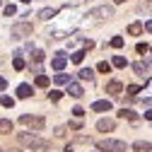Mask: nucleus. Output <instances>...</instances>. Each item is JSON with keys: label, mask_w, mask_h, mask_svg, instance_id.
<instances>
[{"label": "nucleus", "mask_w": 152, "mask_h": 152, "mask_svg": "<svg viewBox=\"0 0 152 152\" xmlns=\"http://www.w3.org/2000/svg\"><path fill=\"white\" fill-rule=\"evenodd\" d=\"M17 140H20L24 147H31L34 152H46L48 150V140L39 138L36 133H17Z\"/></svg>", "instance_id": "1"}, {"label": "nucleus", "mask_w": 152, "mask_h": 152, "mask_svg": "<svg viewBox=\"0 0 152 152\" xmlns=\"http://www.w3.org/2000/svg\"><path fill=\"white\" fill-rule=\"evenodd\" d=\"M97 147H99L102 152H126V150H128V145H126L123 140H113V138L99 140V142H97Z\"/></svg>", "instance_id": "2"}, {"label": "nucleus", "mask_w": 152, "mask_h": 152, "mask_svg": "<svg viewBox=\"0 0 152 152\" xmlns=\"http://www.w3.org/2000/svg\"><path fill=\"white\" fill-rule=\"evenodd\" d=\"M20 123L27 126V128H34V130H41V128L46 126V121H44L41 116H31V113H22V116H20Z\"/></svg>", "instance_id": "3"}, {"label": "nucleus", "mask_w": 152, "mask_h": 152, "mask_svg": "<svg viewBox=\"0 0 152 152\" xmlns=\"http://www.w3.org/2000/svg\"><path fill=\"white\" fill-rule=\"evenodd\" d=\"M31 31H34V27H31L29 22H17V24H12V29H10V34L15 36V39H24V36H31Z\"/></svg>", "instance_id": "4"}, {"label": "nucleus", "mask_w": 152, "mask_h": 152, "mask_svg": "<svg viewBox=\"0 0 152 152\" xmlns=\"http://www.w3.org/2000/svg\"><path fill=\"white\" fill-rule=\"evenodd\" d=\"M51 65H53V70H56V72H63V68L68 65V56H65L63 51H61V53H56V58L51 61Z\"/></svg>", "instance_id": "5"}, {"label": "nucleus", "mask_w": 152, "mask_h": 152, "mask_svg": "<svg viewBox=\"0 0 152 152\" xmlns=\"http://www.w3.org/2000/svg\"><path fill=\"white\" fill-rule=\"evenodd\" d=\"M92 17L109 20V17H113V7H111V5H102V7H97V10H92Z\"/></svg>", "instance_id": "6"}, {"label": "nucleus", "mask_w": 152, "mask_h": 152, "mask_svg": "<svg viewBox=\"0 0 152 152\" xmlns=\"http://www.w3.org/2000/svg\"><path fill=\"white\" fill-rule=\"evenodd\" d=\"M65 87H68V94H70V97H75V99H80L82 94H85V89H82L80 82H68Z\"/></svg>", "instance_id": "7"}, {"label": "nucleus", "mask_w": 152, "mask_h": 152, "mask_svg": "<svg viewBox=\"0 0 152 152\" xmlns=\"http://www.w3.org/2000/svg\"><path fill=\"white\" fill-rule=\"evenodd\" d=\"M113 109V104L109 102V99H97L92 104V111H102V113H106V111H111Z\"/></svg>", "instance_id": "8"}, {"label": "nucleus", "mask_w": 152, "mask_h": 152, "mask_svg": "<svg viewBox=\"0 0 152 152\" xmlns=\"http://www.w3.org/2000/svg\"><path fill=\"white\" fill-rule=\"evenodd\" d=\"M116 128V121H111V118H99L97 121V130L99 133H109V130H113Z\"/></svg>", "instance_id": "9"}, {"label": "nucleus", "mask_w": 152, "mask_h": 152, "mask_svg": "<svg viewBox=\"0 0 152 152\" xmlns=\"http://www.w3.org/2000/svg\"><path fill=\"white\" fill-rule=\"evenodd\" d=\"M34 94V85H27V82H22L20 87H17V97L20 99H29Z\"/></svg>", "instance_id": "10"}, {"label": "nucleus", "mask_w": 152, "mask_h": 152, "mask_svg": "<svg viewBox=\"0 0 152 152\" xmlns=\"http://www.w3.org/2000/svg\"><path fill=\"white\" fill-rule=\"evenodd\" d=\"M121 92H123V85H121L118 80H111V82L106 85V94H113V97H118Z\"/></svg>", "instance_id": "11"}, {"label": "nucleus", "mask_w": 152, "mask_h": 152, "mask_svg": "<svg viewBox=\"0 0 152 152\" xmlns=\"http://www.w3.org/2000/svg\"><path fill=\"white\" fill-rule=\"evenodd\" d=\"M53 82L61 85V87H65L68 82H72V77H70V75H65V72H58V75H53Z\"/></svg>", "instance_id": "12"}, {"label": "nucleus", "mask_w": 152, "mask_h": 152, "mask_svg": "<svg viewBox=\"0 0 152 152\" xmlns=\"http://www.w3.org/2000/svg\"><path fill=\"white\" fill-rule=\"evenodd\" d=\"M77 77H80L82 82H92V80H94V70H92V68H82Z\"/></svg>", "instance_id": "13"}, {"label": "nucleus", "mask_w": 152, "mask_h": 152, "mask_svg": "<svg viewBox=\"0 0 152 152\" xmlns=\"http://www.w3.org/2000/svg\"><path fill=\"white\" fill-rule=\"evenodd\" d=\"M133 150H135V152H150L152 145L147 140H138V142H133Z\"/></svg>", "instance_id": "14"}, {"label": "nucleus", "mask_w": 152, "mask_h": 152, "mask_svg": "<svg viewBox=\"0 0 152 152\" xmlns=\"http://www.w3.org/2000/svg\"><path fill=\"white\" fill-rule=\"evenodd\" d=\"M12 121L10 118H0V133H3V135H5V133H12Z\"/></svg>", "instance_id": "15"}, {"label": "nucleus", "mask_w": 152, "mask_h": 152, "mask_svg": "<svg viewBox=\"0 0 152 152\" xmlns=\"http://www.w3.org/2000/svg\"><path fill=\"white\" fill-rule=\"evenodd\" d=\"M128 34H130V36H140V34H142V24H140V22L128 24Z\"/></svg>", "instance_id": "16"}, {"label": "nucleus", "mask_w": 152, "mask_h": 152, "mask_svg": "<svg viewBox=\"0 0 152 152\" xmlns=\"http://www.w3.org/2000/svg\"><path fill=\"white\" fill-rule=\"evenodd\" d=\"M53 15H56V10H53V7H44V10L39 12V20H44V22H48V20H51Z\"/></svg>", "instance_id": "17"}, {"label": "nucleus", "mask_w": 152, "mask_h": 152, "mask_svg": "<svg viewBox=\"0 0 152 152\" xmlns=\"http://www.w3.org/2000/svg\"><path fill=\"white\" fill-rule=\"evenodd\" d=\"M133 70H135L138 75L147 72V70H150V61H145V63H142V61H140V63H135V65H133Z\"/></svg>", "instance_id": "18"}, {"label": "nucleus", "mask_w": 152, "mask_h": 152, "mask_svg": "<svg viewBox=\"0 0 152 152\" xmlns=\"http://www.w3.org/2000/svg\"><path fill=\"white\" fill-rule=\"evenodd\" d=\"M128 61L123 58V56H113V61H111V68H126Z\"/></svg>", "instance_id": "19"}, {"label": "nucleus", "mask_w": 152, "mask_h": 152, "mask_svg": "<svg viewBox=\"0 0 152 152\" xmlns=\"http://www.w3.org/2000/svg\"><path fill=\"white\" fill-rule=\"evenodd\" d=\"M118 116H121V118H128V121H135V111H133V109H126V106H123Z\"/></svg>", "instance_id": "20"}, {"label": "nucleus", "mask_w": 152, "mask_h": 152, "mask_svg": "<svg viewBox=\"0 0 152 152\" xmlns=\"http://www.w3.org/2000/svg\"><path fill=\"white\" fill-rule=\"evenodd\" d=\"M12 65H15V70H24V68H27V61L22 58V56H15V61H12Z\"/></svg>", "instance_id": "21"}, {"label": "nucleus", "mask_w": 152, "mask_h": 152, "mask_svg": "<svg viewBox=\"0 0 152 152\" xmlns=\"http://www.w3.org/2000/svg\"><path fill=\"white\" fill-rule=\"evenodd\" d=\"M0 104H3L5 109H12V106H15V99L7 97V94H3V97H0Z\"/></svg>", "instance_id": "22"}, {"label": "nucleus", "mask_w": 152, "mask_h": 152, "mask_svg": "<svg viewBox=\"0 0 152 152\" xmlns=\"http://www.w3.org/2000/svg\"><path fill=\"white\" fill-rule=\"evenodd\" d=\"M109 44H111V48H123V44H126V41H123V36H113Z\"/></svg>", "instance_id": "23"}, {"label": "nucleus", "mask_w": 152, "mask_h": 152, "mask_svg": "<svg viewBox=\"0 0 152 152\" xmlns=\"http://www.w3.org/2000/svg\"><path fill=\"white\" fill-rule=\"evenodd\" d=\"M34 85H36V87H48V77H46V75H36Z\"/></svg>", "instance_id": "24"}, {"label": "nucleus", "mask_w": 152, "mask_h": 152, "mask_svg": "<svg viewBox=\"0 0 152 152\" xmlns=\"http://www.w3.org/2000/svg\"><path fill=\"white\" fill-rule=\"evenodd\" d=\"M85 56H87L85 51H75V53L70 56V61H72V63H82V58H85Z\"/></svg>", "instance_id": "25"}, {"label": "nucleus", "mask_w": 152, "mask_h": 152, "mask_svg": "<svg viewBox=\"0 0 152 152\" xmlns=\"http://www.w3.org/2000/svg\"><path fill=\"white\" fill-rule=\"evenodd\" d=\"M138 92H140V87H138V85H128V87H126V94H128V97H135Z\"/></svg>", "instance_id": "26"}, {"label": "nucleus", "mask_w": 152, "mask_h": 152, "mask_svg": "<svg viewBox=\"0 0 152 152\" xmlns=\"http://www.w3.org/2000/svg\"><path fill=\"white\" fill-rule=\"evenodd\" d=\"M97 70H99V72H106V75H109V72H111V63H106V61H102V63L97 65Z\"/></svg>", "instance_id": "27"}, {"label": "nucleus", "mask_w": 152, "mask_h": 152, "mask_svg": "<svg viewBox=\"0 0 152 152\" xmlns=\"http://www.w3.org/2000/svg\"><path fill=\"white\" fill-rule=\"evenodd\" d=\"M48 97H51V102H58V99L63 97V92H61V89H51V92H48Z\"/></svg>", "instance_id": "28"}, {"label": "nucleus", "mask_w": 152, "mask_h": 152, "mask_svg": "<svg viewBox=\"0 0 152 152\" xmlns=\"http://www.w3.org/2000/svg\"><path fill=\"white\" fill-rule=\"evenodd\" d=\"M31 58H34V63H41V61H44V51H36V48H34V51H31Z\"/></svg>", "instance_id": "29"}, {"label": "nucleus", "mask_w": 152, "mask_h": 152, "mask_svg": "<svg viewBox=\"0 0 152 152\" xmlns=\"http://www.w3.org/2000/svg\"><path fill=\"white\" fill-rule=\"evenodd\" d=\"M3 12H5V15H7V17H12V15H15V12H17V7H15V5H12V3H7V5H5V7H3Z\"/></svg>", "instance_id": "30"}, {"label": "nucleus", "mask_w": 152, "mask_h": 152, "mask_svg": "<svg viewBox=\"0 0 152 152\" xmlns=\"http://www.w3.org/2000/svg\"><path fill=\"white\" fill-rule=\"evenodd\" d=\"M72 116L82 118V116H85V109H82V106H75V109H72Z\"/></svg>", "instance_id": "31"}, {"label": "nucleus", "mask_w": 152, "mask_h": 152, "mask_svg": "<svg viewBox=\"0 0 152 152\" xmlns=\"http://www.w3.org/2000/svg\"><path fill=\"white\" fill-rule=\"evenodd\" d=\"M138 53H150V44H138Z\"/></svg>", "instance_id": "32"}, {"label": "nucleus", "mask_w": 152, "mask_h": 152, "mask_svg": "<svg viewBox=\"0 0 152 152\" xmlns=\"http://www.w3.org/2000/svg\"><path fill=\"white\" fill-rule=\"evenodd\" d=\"M5 89H7V80L0 77V92H5Z\"/></svg>", "instance_id": "33"}, {"label": "nucleus", "mask_w": 152, "mask_h": 152, "mask_svg": "<svg viewBox=\"0 0 152 152\" xmlns=\"http://www.w3.org/2000/svg\"><path fill=\"white\" fill-rule=\"evenodd\" d=\"M113 3H126V0H113Z\"/></svg>", "instance_id": "34"}, {"label": "nucleus", "mask_w": 152, "mask_h": 152, "mask_svg": "<svg viewBox=\"0 0 152 152\" xmlns=\"http://www.w3.org/2000/svg\"><path fill=\"white\" fill-rule=\"evenodd\" d=\"M22 3H31V0H22Z\"/></svg>", "instance_id": "35"}, {"label": "nucleus", "mask_w": 152, "mask_h": 152, "mask_svg": "<svg viewBox=\"0 0 152 152\" xmlns=\"http://www.w3.org/2000/svg\"><path fill=\"white\" fill-rule=\"evenodd\" d=\"M0 7H3V0H0Z\"/></svg>", "instance_id": "36"}, {"label": "nucleus", "mask_w": 152, "mask_h": 152, "mask_svg": "<svg viewBox=\"0 0 152 152\" xmlns=\"http://www.w3.org/2000/svg\"><path fill=\"white\" fill-rule=\"evenodd\" d=\"M147 3H150V0H147Z\"/></svg>", "instance_id": "37"}, {"label": "nucleus", "mask_w": 152, "mask_h": 152, "mask_svg": "<svg viewBox=\"0 0 152 152\" xmlns=\"http://www.w3.org/2000/svg\"><path fill=\"white\" fill-rule=\"evenodd\" d=\"M0 152H3V150H0Z\"/></svg>", "instance_id": "38"}]
</instances>
